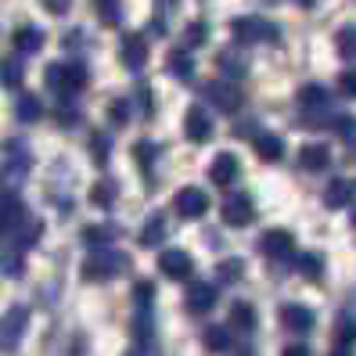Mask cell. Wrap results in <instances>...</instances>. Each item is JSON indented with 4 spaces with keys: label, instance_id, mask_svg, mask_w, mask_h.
I'll use <instances>...</instances> for the list:
<instances>
[{
    "label": "cell",
    "instance_id": "cell-37",
    "mask_svg": "<svg viewBox=\"0 0 356 356\" xmlns=\"http://www.w3.org/2000/svg\"><path fill=\"white\" fill-rule=\"evenodd\" d=\"M334 339H339V346H353L356 342V321H339V327H334Z\"/></svg>",
    "mask_w": 356,
    "mask_h": 356
},
{
    "label": "cell",
    "instance_id": "cell-10",
    "mask_svg": "<svg viewBox=\"0 0 356 356\" xmlns=\"http://www.w3.org/2000/svg\"><path fill=\"white\" fill-rule=\"evenodd\" d=\"M159 270L173 281H184V277L195 274V259H191V252H184V248H165L159 256Z\"/></svg>",
    "mask_w": 356,
    "mask_h": 356
},
{
    "label": "cell",
    "instance_id": "cell-21",
    "mask_svg": "<svg viewBox=\"0 0 356 356\" xmlns=\"http://www.w3.org/2000/svg\"><path fill=\"white\" fill-rule=\"evenodd\" d=\"M22 79H26V65H22V58H4L0 61V87H22Z\"/></svg>",
    "mask_w": 356,
    "mask_h": 356
},
{
    "label": "cell",
    "instance_id": "cell-48",
    "mask_svg": "<svg viewBox=\"0 0 356 356\" xmlns=\"http://www.w3.org/2000/svg\"><path fill=\"white\" fill-rule=\"evenodd\" d=\"M127 356H144V353H140V349H130V353H127Z\"/></svg>",
    "mask_w": 356,
    "mask_h": 356
},
{
    "label": "cell",
    "instance_id": "cell-36",
    "mask_svg": "<svg viewBox=\"0 0 356 356\" xmlns=\"http://www.w3.org/2000/svg\"><path fill=\"white\" fill-rule=\"evenodd\" d=\"M216 274H220V281H238V277L245 274V263H241V259H223V263L216 266Z\"/></svg>",
    "mask_w": 356,
    "mask_h": 356
},
{
    "label": "cell",
    "instance_id": "cell-23",
    "mask_svg": "<svg viewBox=\"0 0 356 356\" xmlns=\"http://www.w3.org/2000/svg\"><path fill=\"white\" fill-rule=\"evenodd\" d=\"M22 270H26L22 248H4V252H0V274L4 277H22Z\"/></svg>",
    "mask_w": 356,
    "mask_h": 356
},
{
    "label": "cell",
    "instance_id": "cell-44",
    "mask_svg": "<svg viewBox=\"0 0 356 356\" xmlns=\"http://www.w3.org/2000/svg\"><path fill=\"white\" fill-rule=\"evenodd\" d=\"M40 4H44L51 15H65V11L72 8V0H40Z\"/></svg>",
    "mask_w": 356,
    "mask_h": 356
},
{
    "label": "cell",
    "instance_id": "cell-43",
    "mask_svg": "<svg viewBox=\"0 0 356 356\" xmlns=\"http://www.w3.org/2000/svg\"><path fill=\"white\" fill-rule=\"evenodd\" d=\"M205 36H209L205 22H195V26H187V44H202Z\"/></svg>",
    "mask_w": 356,
    "mask_h": 356
},
{
    "label": "cell",
    "instance_id": "cell-46",
    "mask_svg": "<svg viewBox=\"0 0 356 356\" xmlns=\"http://www.w3.org/2000/svg\"><path fill=\"white\" fill-rule=\"evenodd\" d=\"M331 356H353V349H349V346H339V349H334Z\"/></svg>",
    "mask_w": 356,
    "mask_h": 356
},
{
    "label": "cell",
    "instance_id": "cell-5",
    "mask_svg": "<svg viewBox=\"0 0 356 356\" xmlns=\"http://www.w3.org/2000/svg\"><path fill=\"white\" fill-rule=\"evenodd\" d=\"M223 223L227 227H248V223H256V202H252V195H245V191H238V195H230L227 202H223Z\"/></svg>",
    "mask_w": 356,
    "mask_h": 356
},
{
    "label": "cell",
    "instance_id": "cell-4",
    "mask_svg": "<svg viewBox=\"0 0 356 356\" xmlns=\"http://www.w3.org/2000/svg\"><path fill=\"white\" fill-rule=\"evenodd\" d=\"M26 324H29V309L26 306H11L4 317H0V353H15L18 342L26 334Z\"/></svg>",
    "mask_w": 356,
    "mask_h": 356
},
{
    "label": "cell",
    "instance_id": "cell-28",
    "mask_svg": "<svg viewBox=\"0 0 356 356\" xmlns=\"http://www.w3.org/2000/svg\"><path fill=\"white\" fill-rule=\"evenodd\" d=\"M296 270H299L306 281H317V277H321V270H324L321 252H299V256H296Z\"/></svg>",
    "mask_w": 356,
    "mask_h": 356
},
{
    "label": "cell",
    "instance_id": "cell-9",
    "mask_svg": "<svg viewBox=\"0 0 356 356\" xmlns=\"http://www.w3.org/2000/svg\"><path fill=\"white\" fill-rule=\"evenodd\" d=\"M184 137L191 144H205L213 140V119H209V112L202 108V104H191L184 115Z\"/></svg>",
    "mask_w": 356,
    "mask_h": 356
},
{
    "label": "cell",
    "instance_id": "cell-27",
    "mask_svg": "<svg viewBox=\"0 0 356 356\" xmlns=\"http://www.w3.org/2000/svg\"><path fill=\"white\" fill-rule=\"evenodd\" d=\"M202 346H205L209 353H227V349H230V331H227V327H220V324L205 327V334H202Z\"/></svg>",
    "mask_w": 356,
    "mask_h": 356
},
{
    "label": "cell",
    "instance_id": "cell-49",
    "mask_svg": "<svg viewBox=\"0 0 356 356\" xmlns=\"http://www.w3.org/2000/svg\"><path fill=\"white\" fill-rule=\"evenodd\" d=\"M353 220H356V216H353Z\"/></svg>",
    "mask_w": 356,
    "mask_h": 356
},
{
    "label": "cell",
    "instance_id": "cell-29",
    "mask_svg": "<svg viewBox=\"0 0 356 356\" xmlns=\"http://www.w3.org/2000/svg\"><path fill=\"white\" fill-rule=\"evenodd\" d=\"M165 69H170L177 79H191L195 76V58L187 54V51H173L170 61H165Z\"/></svg>",
    "mask_w": 356,
    "mask_h": 356
},
{
    "label": "cell",
    "instance_id": "cell-1",
    "mask_svg": "<svg viewBox=\"0 0 356 356\" xmlns=\"http://www.w3.org/2000/svg\"><path fill=\"white\" fill-rule=\"evenodd\" d=\"M44 79H47V87L54 94L69 97V94H79L83 87H87V69H83L79 61H54V65H47Z\"/></svg>",
    "mask_w": 356,
    "mask_h": 356
},
{
    "label": "cell",
    "instance_id": "cell-11",
    "mask_svg": "<svg viewBox=\"0 0 356 356\" xmlns=\"http://www.w3.org/2000/svg\"><path fill=\"white\" fill-rule=\"evenodd\" d=\"M119 61L127 69H140L144 61H148V40H144V33H127L122 36V44H119Z\"/></svg>",
    "mask_w": 356,
    "mask_h": 356
},
{
    "label": "cell",
    "instance_id": "cell-17",
    "mask_svg": "<svg viewBox=\"0 0 356 356\" xmlns=\"http://www.w3.org/2000/svg\"><path fill=\"white\" fill-rule=\"evenodd\" d=\"M11 234H15V248H29V245H36L40 238H44V220L22 216V223H18Z\"/></svg>",
    "mask_w": 356,
    "mask_h": 356
},
{
    "label": "cell",
    "instance_id": "cell-8",
    "mask_svg": "<svg viewBox=\"0 0 356 356\" xmlns=\"http://www.w3.org/2000/svg\"><path fill=\"white\" fill-rule=\"evenodd\" d=\"M173 209L184 220H198V216L209 213V195L202 191V187H180L177 198H173Z\"/></svg>",
    "mask_w": 356,
    "mask_h": 356
},
{
    "label": "cell",
    "instance_id": "cell-20",
    "mask_svg": "<svg viewBox=\"0 0 356 356\" xmlns=\"http://www.w3.org/2000/svg\"><path fill=\"white\" fill-rule=\"evenodd\" d=\"M11 44H15V51H18V54H36L40 47H44V29L22 26V29H15Z\"/></svg>",
    "mask_w": 356,
    "mask_h": 356
},
{
    "label": "cell",
    "instance_id": "cell-12",
    "mask_svg": "<svg viewBox=\"0 0 356 356\" xmlns=\"http://www.w3.org/2000/svg\"><path fill=\"white\" fill-rule=\"evenodd\" d=\"M184 306H187V313H195V317L209 313V309L216 306V284H209V281H195L191 288H187Z\"/></svg>",
    "mask_w": 356,
    "mask_h": 356
},
{
    "label": "cell",
    "instance_id": "cell-19",
    "mask_svg": "<svg viewBox=\"0 0 356 356\" xmlns=\"http://www.w3.org/2000/svg\"><path fill=\"white\" fill-rule=\"evenodd\" d=\"M252 148H256V155L266 159V162L284 159V140H281L277 134H256V137H252Z\"/></svg>",
    "mask_w": 356,
    "mask_h": 356
},
{
    "label": "cell",
    "instance_id": "cell-30",
    "mask_svg": "<svg viewBox=\"0 0 356 356\" xmlns=\"http://www.w3.org/2000/svg\"><path fill=\"white\" fill-rule=\"evenodd\" d=\"M94 11H97V18H101V26H108V29H115V26L122 22L119 0H94Z\"/></svg>",
    "mask_w": 356,
    "mask_h": 356
},
{
    "label": "cell",
    "instance_id": "cell-34",
    "mask_svg": "<svg viewBox=\"0 0 356 356\" xmlns=\"http://www.w3.org/2000/svg\"><path fill=\"white\" fill-rule=\"evenodd\" d=\"M108 119L115 122V127H127L130 122V101H122V97L108 101Z\"/></svg>",
    "mask_w": 356,
    "mask_h": 356
},
{
    "label": "cell",
    "instance_id": "cell-31",
    "mask_svg": "<svg viewBox=\"0 0 356 356\" xmlns=\"http://www.w3.org/2000/svg\"><path fill=\"white\" fill-rule=\"evenodd\" d=\"M162 238H165V220H162V216L155 213V216H148V223L140 227L137 241H140V245H159Z\"/></svg>",
    "mask_w": 356,
    "mask_h": 356
},
{
    "label": "cell",
    "instance_id": "cell-38",
    "mask_svg": "<svg viewBox=\"0 0 356 356\" xmlns=\"http://www.w3.org/2000/svg\"><path fill=\"white\" fill-rule=\"evenodd\" d=\"M334 130L342 134L346 144H356V119L353 115H339V119H334Z\"/></svg>",
    "mask_w": 356,
    "mask_h": 356
},
{
    "label": "cell",
    "instance_id": "cell-24",
    "mask_svg": "<svg viewBox=\"0 0 356 356\" xmlns=\"http://www.w3.org/2000/svg\"><path fill=\"white\" fill-rule=\"evenodd\" d=\"M119 238V227L115 223H97V227H83V241L87 245H112Z\"/></svg>",
    "mask_w": 356,
    "mask_h": 356
},
{
    "label": "cell",
    "instance_id": "cell-7",
    "mask_svg": "<svg viewBox=\"0 0 356 356\" xmlns=\"http://www.w3.org/2000/svg\"><path fill=\"white\" fill-rule=\"evenodd\" d=\"M259 252L266 259H291V252H296V238H291V230H263V238H259Z\"/></svg>",
    "mask_w": 356,
    "mask_h": 356
},
{
    "label": "cell",
    "instance_id": "cell-13",
    "mask_svg": "<svg viewBox=\"0 0 356 356\" xmlns=\"http://www.w3.org/2000/svg\"><path fill=\"white\" fill-rule=\"evenodd\" d=\"M238 173H241V162H238V155H230V152H220L213 159V165H209V180H213L216 187H230L238 180Z\"/></svg>",
    "mask_w": 356,
    "mask_h": 356
},
{
    "label": "cell",
    "instance_id": "cell-39",
    "mask_svg": "<svg viewBox=\"0 0 356 356\" xmlns=\"http://www.w3.org/2000/svg\"><path fill=\"white\" fill-rule=\"evenodd\" d=\"M152 299H155V284H152V281H137V284H134V302H137V306H148Z\"/></svg>",
    "mask_w": 356,
    "mask_h": 356
},
{
    "label": "cell",
    "instance_id": "cell-45",
    "mask_svg": "<svg viewBox=\"0 0 356 356\" xmlns=\"http://www.w3.org/2000/svg\"><path fill=\"white\" fill-rule=\"evenodd\" d=\"M281 356H309V349H306V346H288Z\"/></svg>",
    "mask_w": 356,
    "mask_h": 356
},
{
    "label": "cell",
    "instance_id": "cell-25",
    "mask_svg": "<svg viewBox=\"0 0 356 356\" xmlns=\"http://www.w3.org/2000/svg\"><path fill=\"white\" fill-rule=\"evenodd\" d=\"M40 115H44V104H40L36 94H22V97H18V104H15V119L18 122H36Z\"/></svg>",
    "mask_w": 356,
    "mask_h": 356
},
{
    "label": "cell",
    "instance_id": "cell-22",
    "mask_svg": "<svg viewBox=\"0 0 356 356\" xmlns=\"http://www.w3.org/2000/svg\"><path fill=\"white\" fill-rule=\"evenodd\" d=\"M299 104H302L306 112L327 108V90L321 87V83H306V87H299Z\"/></svg>",
    "mask_w": 356,
    "mask_h": 356
},
{
    "label": "cell",
    "instance_id": "cell-15",
    "mask_svg": "<svg viewBox=\"0 0 356 356\" xmlns=\"http://www.w3.org/2000/svg\"><path fill=\"white\" fill-rule=\"evenodd\" d=\"M356 202V180L349 177H339V180H331L327 184V191H324V205L327 209H346Z\"/></svg>",
    "mask_w": 356,
    "mask_h": 356
},
{
    "label": "cell",
    "instance_id": "cell-41",
    "mask_svg": "<svg viewBox=\"0 0 356 356\" xmlns=\"http://www.w3.org/2000/svg\"><path fill=\"white\" fill-rule=\"evenodd\" d=\"M134 159H137L140 170L148 173V170H152V162H155V148H152V144H137V148H134Z\"/></svg>",
    "mask_w": 356,
    "mask_h": 356
},
{
    "label": "cell",
    "instance_id": "cell-14",
    "mask_svg": "<svg viewBox=\"0 0 356 356\" xmlns=\"http://www.w3.org/2000/svg\"><path fill=\"white\" fill-rule=\"evenodd\" d=\"M281 324H284L288 331L306 334V331H313L317 317H313V309H309V306H302V302H284V306H281Z\"/></svg>",
    "mask_w": 356,
    "mask_h": 356
},
{
    "label": "cell",
    "instance_id": "cell-26",
    "mask_svg": "<svg viewBox=\"0 0 356 356\" xmlns=\"http://www.w3.org/2000/svg\"><path fill=\"white\" fill-rule=\"evenodd\" d=\"M230 324L238 331H252L256 327V306L252 302H234L230 306Z\"/></svg>",
    "mask_w": 356,
    "mask_h": 356
},
{
    "label": "cell",
    "instance_id": "cell-47",
    "mask_svg": "<svg viewBox=\"0 0 356 356\" xmlns=\"http://www.w3.org/2000/svg\"><path fill=\"white\" fill-rule=\"evenodd\" d=\"M296 4H302V8H313V4H317V0H296Z\"/></svg>",
    "mask_w": 356,
    "mask_h": 356
},
{
    "label": "cell",
    "instance_id": "cell-42",
    "mask_svg": "<svg viewBox=\"0 0 356 356\" xmlns=\"http://www.w3.org/2000/svg\"><path fill=\"white\" fill-rule=\"evenodd\" d=\"M339 90H342L346 97H356V72H353V69L339 76Z\"/></svg>",
    "mask_w": 356,
    "mask_h": 356
},
{
    "label": "cell",
    "instance_id": "cell-33",
    "mask_svg": "<svg viewBox=\"0 0 356 356\" xmlns=\"http://www.w3.org/2000/svg\"><path fill=\"white\" fill-rule=\"evenodd\" d=\"M334 47H339L342 58H356V29H339V36H334Z\"/></svg>",
    "mask_w": 356,
    "mask_h": 356
},
{
    "label": "cell",
    "instance_id": "cell-18",
    "mask_svg": "<svg viewBox=\"0 0 356 356\" xmlns=\"http://www.w3.org/2000/svg\"><path fill=\"white\" fill-rule=\"evenodd\" d=\"M327 162H331L327 144H306V148L299 152V165H302V170H309V173L327 170Z\"/></svg>",
    "mask_w": 356,
    "mask_h": 356
},
{
    "label": "cell",
    "instance_id": "cell-32",
    "mask_svg": "<svg viewBox=\"0 0 356 356\" xmlns=\"http://www.w3.org/2000/svg\"><path fill=\"white\" fill-rule=\"evenodd\" d=\"M115 191H119L115 180H97V184L90 187V202H94L97 209H108V205L115 202Z\"/></svg>",
    "mask_w": 356,
    "mask_h": 356
},
{
    "label": "cell",
    "instance_id": "cell-2",
    "mask_svg": "<svg viewBox=\"0 0 356 356\" xmlns=\"http://www.w3.org/2000/svg\"><path fill=\"white\" fill-rule=\"evenodd\" d=\"M119 270H127V256L115 252V248H97V252L83 259L79 274H83V281H112Z\"/></svg>",
    "mask_w": 356,
    "mask_h": 356
},
{
    "label": "cell",
    "instance_id": "cell-16",
    "mask_svg": "<svg viewBox=\"0 0 356 356\" xmlns=\"http://www.w3.org/2000/svg\"><path fill=\"white\" fill-rule=\"evenodd\" d=\"M22 216H26L22 198H15V195H0V238L11 234V230H15L18 223H22Z\"/></svg>",
    "mask_w": 356,
    "mask_h": 356
},
{
    "label": "cell",
    "instance_id": "cell-3",
    "mask_svg": "<svg viewBox=\"0 0 356 356\" xmlns=\"http://www.w3.org/2000/svg\"><path fill=\"white\" fill-rule=\"evenodd\" d=\"M230 36L238 40V44H274L281 40L277 26L266 22V18H256V15H241V18H230Z\"/></svg>",
    "mask_w": 356,
    "mask_h": 356
},
{
    "label": "cell",
    "instance_id": "cell-40",
    "mask_svg": "<svg viewBox=\"0 0 356 356\" xmlns=\"http://www.w3.org/2000/svg\"><path fill=\"white\" fill-rule=\"evenodd\" d=\"M90 152L104 165V162H108V137H104V134H90Z\"/></svg>",
    "mask_w": 356,
    "mask_h": 356
},
{
    "label": "cell",
    "instance_id": "cell-6",
    "mask_svg": "<svg viewBox=\"0 0 356 356\" xmlns=\"http://www.w3.org/2000/svg\"><path fill=\"white\" fill-rule=\"evenodd\" d=\"M205 97H209V104H213L216 112H223V115H234V112L241 108V94L234 90V83H227V79H213V83H209Z\"/></svg>",
    "mask_w": 356,
    "mask_h": 356
},
{
    "label": "cell",
    "instance_id": "cell-35",
    "mask_svg": "<svg viewBox=\"0 0 356 356\" xmlns=\"http://www.w3.org/2000/svg\"><path fill=\"white\" fill-rule=\"evenodd\" d=\"M54 119L61 122V127H76L79 122V108L72 101H58V112H54Z\"/></svg>",
    "mask_w": 356,
    "mask_h": 356
}]
</instances>
